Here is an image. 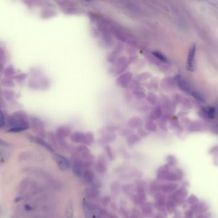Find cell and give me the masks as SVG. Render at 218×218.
Returning <instances> with one entry per match:
<instances>
[{
	"label": "cell",
	"instance_id": "obj_37",
	"mask_svg": "<svg viewBox=\"0 0 218 218\" xmlns=\"http://www.w3.org/2000/svg\"><path fill=\"white\" fill-rule=\"evenodd\" d=\"M2 154V152H0V155H1Z\"/></svg>",
	"mask_w": 218,
	"mask_h": 218
},
{
	"label": "cell",
	"instance_id": "obj_38",
	"mask_svg": "<svg viewBox=\"0 0 218 218\" xmlns=\"http://www.w3.org/2000/svg\"><path fill=\"white\" fill-rule=\"evenodd\" d=\"M101 218H102V217H101Z\"/></svg>",
	"mask_w": 218,
	"mask_h": 218
},
{
	"label": "cell",
	"instance_id": "obj_9",
	"mask_svg": "<svg viewBox=\"0 0 218 218\" xmlns=\"http://www.w3.org/2000/svg\"><path fill=\"white\" fill-rule=\"evenodd\" d=\"M82 142L87 145H91L94 142V136L92 132H87L84 135Z\"/></svg>",
	"mask_w": 218,
	"mask_h": 218
},
{
	"label": "cell",
	"instance_id": "obj_5",
	"mask_svg": "<svg viewBox=\"0 0 218 218\" xmlns=\"http://www.w3.org/2000/svg\"><path fill=\"white\" fill-rule=\"evenodd\" d=\"M31 139L33 141H34V142H35V143H38V145H40L41 146H43L44 147L46 148L47 150H49V151H51V152H53V151H54L53 148L51 146H50L45 141H44V139H42L41 138L32 136V137H31Z\"/></svg>",
	"mask_w": 218,
	"mask_h": 218
},
{
	"label": "cell",
	"instance_id": "obj_19",
	"mask_svg": "<svg viewBox=\"0 0 218 218\" xmlns=\"http://www.w3.org/2000/svg\"><path fill=\"white\" fill-rule=\"evenodd\" d=\"M161 113H162L161 109L159 107H156V109H154V111L152 112L151 116L153 115V117H154L153 119H158V118H159V117L160 116Z\"/></svg>",
	"mask_w": 218,
	"mask_h": 218
},
{
	"label": "cell",
	"instance_id": "obj_27",
	"mask_svg": "<svg viewBox=\"0 0 218 218\" xmlns=\"http://www.w3.org/2000/svg\"><path fill=\"white\" fill-rule=\"evenodd\" d=\"M208 3L218 10V1H214V0H212V1L208 2Z\"/></svg>",
	"mask_w": 218,
	"mask_h": 218
},
{
	"label": "cell",
	"instance_id": "obj_24",
	"mask_svg": "<svg viewBox=\"0 0 218 218\" xmlns=\"http://www.w3.org/2000/svg\"><path fill=\"white\" fill-rule=\"evenodd\" d=\"M147 100H148V101L149 102V103H150L151 104H156V96H154V95H153V94L149 95V97H148V98H147Z\"/></svg>",
	"mask_w": 218,
	"mask_h": 218
},
{
	"label": "cell",
	"instance_id": "obj_12",
	"mask_svg": "<svg viewBox=\"0 0 218 218\" xmlns=\"http://www.w3.org/2000/svg\"><path fill=\"white\" fill-rule=\"evenodd\" d=\"M70 131H71L70 129L68 127H60L58 131L59 136H60L61 138H64V137L68 136L70 135Z\"/></svg>",
	"mask_w": 218,
	"mask_h": 218
},
{
	"label": "cell",
	"instance_id": "obj_29",
	"mask_svg": "<svg viewBox=\"0 0 218 218\" xmlns=\"http://www.w3.org/2000/svg\"><path fill=\"white\" fill-rule=\"evenodd\" d=\"M144 212L145 214H150V212H152V210H151V207H149V206H146L145 208H144Z\"/></svg>",
	"mask_w": 218,
	"mask_h": 218
},
{
	"label": "cell",
	"instance_id": "obj_1",
	"mask_svg": "<svg viewBox=\"0 0 218 218\" xmlns=\"http://www.w3.org/2000/svg\"><path fill=\"white\" fill-rule=\"evenodd\" d=\"M8 124L11 126L12 128L19 126L30 127L26 113L22 111L15 112L10 116L8 119Z\"/></svg>",
	"mask_w": 218,
	"mask_h": 218
},
{
	"label": "cell",
	"instance_id": "obj_31",
	"mask_svg": "<svg viewBox=\"0 0 218 218\" xmlns=\"http://www.w3.org/2000/svg\"><path fill=\"white\" fill-rule=\"evenodd\" d=\"M110 201H111V199L109 198L108 196H106L103 199V201H102V204L105 205H107L108 204V203L110 202Z\"/></svg>",
	"mask_w": 218,
	"mask_h": 218
},
{
	"label": "cell",
	"instance_id": "obj_25",
	"mask_svg": "<svg viewBox=\"0 0 218 218\" xmlns=\"http://www.w3.org/2000/svg\"><path fill=\"white\" fill-rule=\"evenodd\" d=\"M5 96L6 98L8 100H11L14 97V93L11 91H5Z\"/></svg>",
	"mask_w": 218,
	"mask_h": 218
},
{
	"label": "cell",
	"instance_id": "obj_32",
	"mask_svg": "<svg viewBox=\"0 0 218 218\" xmlns=\"http://www.w3.org/2000/svg\"><path fill=\"white\" fill-rule=\"evenodd\" d=\"M24 207L25 211H31L33 210V208L31 206H30L29 205H28V204L25 205Z\"/></svg>",
	"mask_w": 218,
	"mask_h": 218
},
{
	"label": "cell",
	"instance_id": "obj_11",
	"mask_svg": "<svg viewBox=\"0 0 218 218\" xmlns=\"http://www.w3.org/2000/svg\"><path fill=\"white\" fill-rule=\"evenodd\" d=\"M204 112L208 118H210L211 119L215 118L216 112V109L214 107H211V106L207 107V108L205 109Z\"/></svg>",
	"mask_w": 218,
	"mask_h": 218
},
{
	"label": "cell",
	"instance_id": "obj_14",
	"mask_svg": "<svg viewBox=\"0 0 218 218\" xmlns=\"http://www.w3.org/2000/svg\"><path fill=\"white\" fill-rule=\"evenodd\" d=\"M175 188H176V185H174V184H168V185L163 186L162 189L165 192H170L173 191Z\"/></svg>",
	"mask_w": 218,
	"mask_h": 218
},
{
	"label": "cell",
	"instance_id": "obj_13",
	"mask_svg": "<svg viewBox=\"0 0 218 218\" xmlns=\"http://www.w3.org/2000/svg\"><path fill=\"white\" fill-rule=\"evenodd\" d=\"M141 124V120L138 119H132L130 120V121L129 122V126L133 127V128H135L137 127L138 126Z\"/></svg>",
	"mask_w": 218,
	"mask_h": 218
},
{
	"label": "cell",
	"instance_id": "obj_26",
	"mask_svg": "<svg viewBox=\"0 0 218 218\" xmlns=\"http://www.w3.org/2000/svg\"><path fill=\"white\" fill-rule=\"evenodd\" d=\"M125 188V189H125L124 190V192H126V193H128V194H130L131 191H132V188L131 187V185H126V186H124V188Z\"/></svg>",
	"mask_w": 218,
	"mask_h": 218
},
{
	"label": "cell",
	"instance_id": "obj_30",
	"mask_svg": "<svg viewBox=\"0 0 218 218\" xmlns=\"http://www.w3.org/2000/svg\"><path fill=\"white\" fill-rule=\"evenodd\" d=\"M168 161H169V163L170 164H173L175 163V158L172 156V155H170L169 157H168Z\"/></svg>",
	"mask_w": 218,
	"mask_h": 218
},
{
	"label": "cell",
	"instance_id": "obj_8",
	"mask_svg": "<svg viewBox=\"0 0 218 218\" xmlns=\"http://www.w3.org/2000/svg\"><path fill=\"white\" fill-rule=\"evenodd\" d=\"M82 177L87 182H93L95 179V174L91 170H86L83 173Z\"/></svg>",
	"mask_w": 218,
	"mask_h": 218
},
{
	"label": "cell",
	"instance_id": "obj_35",
	"mask_svg": "<svg viewBox=\"0 0 218 218\" xmlns=\"http://www.w3.org/2000/svg\"><path fill=\"white\" fill-rule=\"evenodd\" d=\"M22 199V197H21V196H18V197H17V198L15 199L14 202H15V203H18V202H20V201H21Z\"/></svg>",
	"mask_w": 218,
	"mask_h": 218
},
{
	"label": "cell",
	"instance_id": "obj_2",
	"mask_svg": "<svg viewBox=\"0 0 218 218\" xmlns=\"http://www.w3.org/2000/svg\"><path fill=\"white\" fill-rule=\"evenodd\" d=\"M197 51V46L195 43L192 44L188 54L186 67L187 69L190 72H194L196 69L195 56Z\"/></svg>",
	"mask_w": 218,
	"mask_h": 218
},
{
	"label": "cell",
	"instance_id": "obj_7",
	"mask_svg": "<svg viewBox=\"0 0 218 218\" xmlns=\"http://www.w3.org/2000/svg\"><path fill=\"white\" fill-rule=\"evenodd\" d=\"M131 77V74L130 73H127L123 75L120 78H119L118 79H117V82H118L119 85L122 87H124L128 83V81L129 80H130Z\"/></svg>",
	"mask_w": 218,
	"mask_h": 218
},
{
	"label": "cell",
	"instance_id": "obj_20",
	"mask_svg": "<svg viewBox=\"0 0 218 218\" xmlns=\"http://www.w3.org/2000/svg\"><path fill=\"white\" fill-rule=\"evenodd\" d=\"M153 54H154V55L156 57H157L158 59H160L161 61H162L163 62H167L166 58L162 53H159V52H154V53H153Z\"/></svg>",
	"mask_w": 218,
	"mask_h": 218
},
{
	"label": "cell",
	"instance_id": "obj_22",
	"mask_svg": "<svg viewBox=\"0 0 218 218\" xmlns=\"http://www.w3.org/2000/svg\"><path fill=\"white\" fill-rule=\"evenodd\" d=\"M158 198H156V203L159 206H163L165 204V200L163 198V197L161 195H159L158 196H157Z\"/></svg>",
	"mask_w": 218,
	"mask_h": 218
},
{
	"label": "cell",
	"instance_id": "obj_16",
	"mask_svg": "<svg viewBox=\"0 0 218 218\" xmlns=\"http://www.w3.org/2000/svg\"><path fill=\"white\" fill-rule=\"evenodd\" d=\"M29 127H21V126H19V127H13L10 129L8 130V132H22L24 131L25 130L28 129Z\"/></svg>",
	"mask_w": 218,
	"mask_h": 218
},
{
	"label": "cell",
	"instance_id": "obj_4",
	"mask_svg": "<svg viewBox=\"0 0 218 218\" xmlns=\"http://www.w3.org/2000/svg\"><path fill=\"white\" fill-rule=\"evenodd\" d=\"M176 81H177V85L179 87L180 89H181L182 91H184L187 92V93H190L193 91L191 90V87L190 84L184 79L182 76L180 75H178L175 78Z\"/></svg>",
	"mask_w": 218,
	"mask_h": 218
},
{
	"label": "cell",
	"instance_id": "obj_3",
	"mask_svg": "<svg viewBox=\"0 0 218 218\" xmlns=\"http://www.w3.org/2000/svg\"><path fill=\"white\" fill-rule=\"evenodd\" d=\"M54 161L57 163L59 168L62 171H64L68 168L70 166V163L68 159L66 157L58 154H56L53 156Z\"/></svg>",
	"mask_w": 218,
	"mask_h": 218
},
{
	"label": "cell",
	"instance_id": "obj_18",
	"mask_svg": "<svg viewBox=\"0 0 218 218\" xmlns=\"http://www.w3.org/2000/svg\"><path fill=\"white\" fill-rule=\"evenodd\" d=\"M138 140H139V138L136 135H132L128 138V142L129 145L135 144Z\"/></svg>",
	"mask_w": 218,
	"mask_h": 218
},
{
	"label": "cell",
	"instance_id": "obj_33",
	"mask_svg": "<svg viewBox=\"0 0 218 218\" xmlns=\"http://www.w3.org/2000/svg\"><path fill=\"white\" fill-rule=\"evenodd\" d=\"M7 69L9 70V71H8V72H5V74H7L8 75H11V74H13L14 72V69L12 67H9L7 68Z\"/></svg>",
	"mask_w": 218,
	"mask_h": 218
},
{
	"label": "cell",
	"instance_id": "obj_6",
	"mask_svg": "<svg viewBox=\"0 0 218 218\" xmlns=\"http://www.w3.org/2000/svg\"><path fill=\"white\" fill-rule=\"evenodd\" d=\"M97 167H98V171L101 173L105 172V171L107 170V161L103 157L101 156L98 159Z\"/></svg>",
	"mask_w": 218,
	"mask_h": 218
},
{
	"label": "cell",
	"instance_id": "obj_15",
	"mask_svg": "<svg viewBox=\"0 0 218 218\" xmlns=\"http://www.w3.org/2000/svg\"><path fill=\"white\" fill-rule=\"evenodd\" d=\"M191 94L195 99H196L197 100H198V101H200V102H203L204 101L203 97L202 96V95H201L200 93H198V91H196L193 90V91H192L191 92Z\"/></svg>",
	"mask_w": 218,
	"mask_h": 218
},
{
	"label": "cell",
	"instance_id": "obj_23",
	"mask_svg": "<svg viewBox=\"0 0 218 218\" xmlns=\"http://www.w3.org/2000/svg\"><path fill=\"white\" fill-rule=\"evenodd\" d=\"M5 125V116L3 115L2 111L1 110V109H0V127H4Z\"/></svg>",
	"mask_w": 218,
	"mask_h": 218
},
{
	"label": "cell",
	"instance_id": "obj_21",
	"mask_svg": "<svg viewBox=\"0 0 218 218\" xmlns=\"http://www.w3.org/2000/svg\"><path fill=\"white\" fill-rule=\"evenodd\" d=\"M146 128L149 131H154L156 129V126L154 122L149 121L146 123Z\"/></svg>",
	"mask_w": 218,
	"mask_h": 218
},
{
	"label": "cell",
	"instance_id": "obj_34",
	"mask_svg": "<svg viewBox=\"0 0 218 218\" xmlns=\"http://www.w3.org/2000/svg\"><path fill=\"white\" fill-rule=\"evenodd\" d=\"M0 145L1 146H5V147H7L9 145V144H8L6 141L2 139H0Z\"/></svg>",
	"mask_w": 218,
	"mask_h": 218
},
{
	"label": "cell",
	"instance_id": "obj_10",
	"mask_svg": "<svg viewBox=\"0 0 218 218\" xmlns=\"http://www.w3.org/2000/svg\"><path fill=\"white\" fill-rule=\"evenodd\" d=\"M84 134L80 132H75L70 137V139L75 143H80L82 142L84 138Z\"/></svg>",
	"mask_w": 218,
	"mask_h": 218
},
{
	"label": "cell",
	"instance_id": "obj_36",
	"mask_svg": "<svg viewBox=\"0 0 218 218\" xmlns=\"http://www.w3.org/2000/svg\"><path fill=\"white\" fill-rule=\"evenodd\" d=\"M163 216H162V215H161V214H158V215H157L154 218H163Z\"/></svg>",
	"mask_w": 218,
	"mask_h": 218
},
{
	"label": "cell",
	"instance_id": "obj_17",
	"mask_svg": "<svg viewBox=\"0 0 218 218\" xmlns=\"http://www.w3.org/2000/svg\"><path fill=\"white\" fill-rule=\"evenodd\" d=\"M105 150H106L107 154L109 159H110L111 161H113L114 159V154H113V152H112L111 148L109 146H107L105 147Z\"/></svg>",
	"mask_w": 218,
	"mask_h": 218
},
{
	"label": "cell",
	"instance_id": "obj_28",
	"mask_svg": "<svg viewBox=\"0 0 218 218\" xmlns=\"http://www.w3.org/2000/svg\"><path fill=\"white\" fill-rule=\"evenodd\" d=\"M197 201V198L195 196H191L189 198V203L193 204H195Z\"/></svg>",
	"mask_w": 218,
	"mask_h": 218
}]
</instances>
